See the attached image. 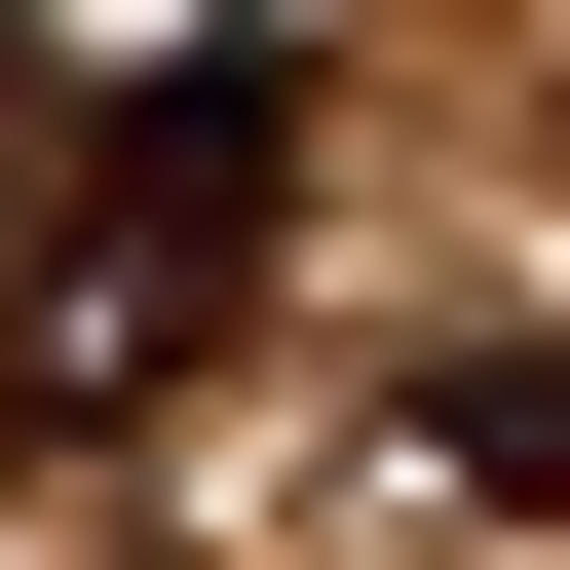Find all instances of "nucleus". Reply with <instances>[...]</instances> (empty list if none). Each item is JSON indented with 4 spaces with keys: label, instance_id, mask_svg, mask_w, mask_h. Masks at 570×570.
I'll return each mask as SVG.
<instances>
[{
    "label": "nucleus",
    "instance_id": "nucleus-2",
    "mask_svg": "<svg viewBox=\"0 0 570 570\" xmlns=\"http://www.w3.org/2000/svg\"><path fill=\"white\" fill-rule=\"evenodd\" d=\"M419 456H456V494H570V343H494V381H456Z\"/></svg>",
    "mask_w": 570,
    "mask_h": 570
},
{
    "label": "nucleus",
    "instance_id": "nucleus-1",
    "mask_svg": "<svg viewBox=\"0 0 570 570\" xmlns=\"http://www.w3.org/2000/svg\"><path fill=\"white\" fill-rule=\"evenodd\" d=\"M266 190H305V39H115L39 115V190H0V381H39V419H153L228 343Z\"/></svg>",
    "mask_w": 570,
    "mask_h": 570
}]
</instances>
